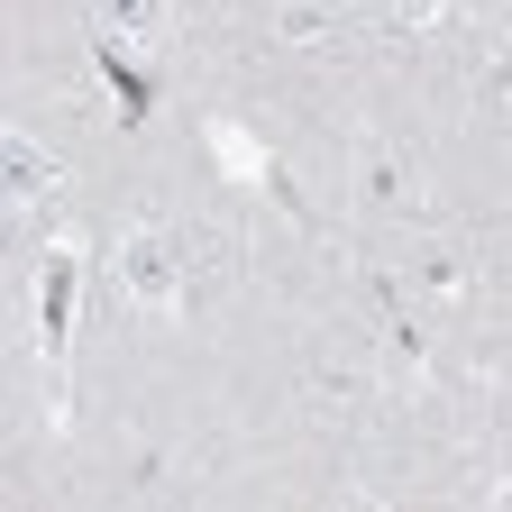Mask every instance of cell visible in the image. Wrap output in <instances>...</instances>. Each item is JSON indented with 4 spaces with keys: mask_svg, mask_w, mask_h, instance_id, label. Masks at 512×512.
I'll use <instances>...</instances> for the list:
<instances>
[{
    "mask_svg": "<svg viewBox=\"0 0 512 512\" xmlns=\"http://www.w3.org/2000/svg\"><path fill=\"white\" fill-rule=\"evenodd\" d=\"M174 28V0H101V37L119 46H156Z\"/></svg>",
    "mask_w": 512,
    "mask_h": 512,
    "instance_id": "5b68a950",
    "label": "cell"
},
{
    "mask_svg": "<svg viewBox=\"0 0 512 512\" xmlns=\"http://www.w3.org/2000/svg\"><path fill=\"white\" fill-rule=\"evenodd\" d=\"M284 37H293V46H320V37H330V10H311V0H284Z\"/></svg>",
    "mask_w": 512,
    "mask_h": 512,
    "instance_id": "9c48e42d",
    "label": "cell"
},
{
    "mask_svg": "<svg viewBox=\"0 0 512 512\" xmlns=\"http://www.w3.org/2000/svg\"><path fill=\"white\" fill-rule=\"evenodd\" d=\"M366 211H412V183L384 147H366Z\"/></svg>",
    "mask_w": 512,
    "mask_h": 512,
    "instance_id": "ba28073f",
    "label": "cell"
},
{
    "mask_svg": "<svg viewBox=\"0 0 512 512\" xmlns=\"http://www.w3.org/2000/svg\"><path fill=\"white\" fill-rule=\"evenodd\" d=\"M74 284H83V256L55 238L37 256V348H46V366H64V339H74L64 330V320H74Z\"/></svg>",
    "mask_w": 512,
    "mask_h": 512,
    "instance_id": "7a4b0ae2",
    "label": "cell"
},
{
    "mask_svg": "<svg viewBox=\"0 0 512 512\" xmlns=\"http://www.w3.org/2000/svg\"><path fill=\"white\" fill-rule=\"evenodd\" d=\"M119 293L138 302L147 320H174V311L192 302V247H183L174 229H156V220L119 229Z\"/></svg>",
    "mask_w": 512,
    "mask_h": 512,
    "instance_id": "6da1fadb",
    "label": "cell"
},
{
    "mask_svg": "<svg viewBox=\"0 0 512 512\" xmlns=\"http://www.w3.org/2000/svg\"><path fill=\"white\" fill-rule=\"evenodd\" d=\"M412 284H421L430 302H467V293H476V266H467L458 247H421V256H412Z\"/></svg>",
    "mask_w": 512,
    "mask_h": 512,
    "instance_id": "8992f818",
    "label": "cell"
},
{
    "mask_svg": "<svg viewBox=\"0 0 512 512\" xmlns=\"http://www.w3.org/2000/svg\"><path fill=\"white\" fill-rule=\"evenodd\" d=\"M0 183H10V202L28 211V202H46V192H55L64 174H55V156L28 138V128H10V138H0Z\"/></svg>",
    "mask_w": 512,
    "mask_h": 512,
    "instance_id": "3957f363",
    "label": "cell"
},
{
    "mask_svg": "<svg viewBox=\"0 0 512 512\" xmlns=\"http://www.w3.org/2000/svg\"><path fill=\"white\" fill-rule=\"evenodd\" d=\"M202 138H211V156H220V174H229L238 192H266V183H275V156H266V147H256V138H247V128H238V119H211V128H202Z\"/></svg>",
    "mask_w": 512,
    "mask_h": 512,
    "instance_id": "277c9868",
    "label": "cell"
},
{
    "mask_svg": "<svg viewBox=\"0 0 512 512\" xmlns=\"http://www.w3.org/2000/svg\"><path fill=\"white\" fill-rule=\"evenodd\" d=\"M101 74H110V92H119V119H147V101H156V92H147L138 64L119 55V37H101Z\"/></svg>",
    "mask_w": 512,
    "mask_h": 512,
    "instance_id": "52a82bcc",
    "label": "cell"
},
{
    "mask_svg": "<svg viewBox=\"0 0 512 512\" xmlns=\"http://www.w3.org/2000/svg\"><path fill=\"white\" fill-rule=\"evenodd\" d=\"M357 10H375V0H357Z\"/></svg>",
    "mask_w": 512,
    "mask_h": 512,
    "instance_id": "30bf717a",
    "label": "cell"
}]
</instances>
